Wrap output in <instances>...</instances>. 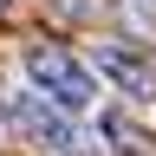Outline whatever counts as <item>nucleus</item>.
Listing matches in <instances>:
<instances>
[{
	"instance_id": "f257e3e1",
	"label": "nucleus",
	"mask_w": 156,
	"mask_h": 156,
	"mask_svg": "<svg viewBox=\"0 0 156 156\" xmlns=\"http://www.w3.org/2000/svg\"><path fill=\"white\" fill-rule=\"evenodd\" d=\"M26 78H33V91L46 98V104H58L65 117L98 104V72L85 58H72L65 46H26Z\"/></svg>"
},
{
	"instance_id": "7ed1b4c3",
	"label": "nucleus",
	"mask_w": 156,
	"mask_h": 156,
	"mask_svg": "<svg viewBox=\"0 0 156 156\" xmlns=\"http://www.w3.org/2000/svg\"><path fill=\"white\" fill-rule=\"evenodd\" d=\"M98 72H104L124 98L156 104V58H143L136 46H98Z\"/></svg>"
},
{
	"instance_id": "20e7f679",
	"label": "nucleus",
	"mask_w": 156,
	"mask_h": 156,
	"mask_svg": "<svg viewBox=\"0 0 156 156\" xmlns=\"http://www.w3.org/2000/svg\"><path fill=\"white\" fill-rule=\"evenodd\" d=\"M0 7H13V0H0Z\"/></svg>"
},
{
	"instance_id": "f03ea898",
	"label": "nucleus",
	"mask_w": 156,
	"mask_h": 156,
	"mask_svg": "<svg viewBox=\"0 0 156 156\" xmlns=\"http://www.w3.org/2000/svg\"><path fill=\"white\" fill-rule=\"evenodd\" d=\"M7 117H13V130L26 136L39 156H91V150H85V136H78V124H72L58 104H46L33 85L7 98Z\"/></svg>"
}]
</instances>
